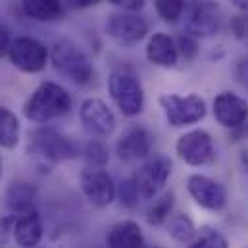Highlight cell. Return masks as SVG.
<instances>
[{
  "mask_svg": "<svg viewBox=\"0 0 248 248\" xmlns=\"http://www.w3.org/2000/svg\"><path fill=\"white\" fill-rule=\"evenodd\" d=\"M108 93L116 108L125 118H137L144 110V89L140 81L127 71H114L108 77Z\"/></svg>",
  "mask_w": 248,
  "mask_h": 248,
  "instance_id": "obj_5",
  "label": "cell"
},
{
  "mask_svg": "<svg viewBox=\"0 0 248 248\" xmlns=\"http://www.w3.org/2000/svg\"><path fill=\"white\" fill-rule=\"evenodd\" d=\"M79 185L94 208H106L116 200L118 186L104 168H85L79 175Z\"/></svg>",
  "mask_w": 248,
  "mask_h": 248,
  "instance_id": "obj_12",
  "label": "cell"
},
{
  "mask_svg": "<svg viewBox=\"0 0 248 248\" xmlns=\"http://www.w3.org/2000/svg\"><path fill=\"white\" fill-rule=\"evenodd\" d=\"M81 154L87 168H106V164L110 162V150L100 139H91L83 146Z\"/></svg>",
  "mask_w": 248,
  "mask_h": 248,
  "instance_id": "obj_24",
  "label": "cell"
},
{
  "mask_svg": "<svg viewBox=\"0 0 248 248\" xmlns=\"http://www.w3.org/2000/svg\"><path fill=\"white\" fill-rule=\"evenodd\" d=\"M233 73H235V79H237L245 89H248V56L237 60L235 67H233Z\"/></svg>",
  "mask_w": 248,
  "mask_h": 248,
  "instance_id": "obj_31",
  "label": "cell"
},
{
  "mask_svg": "<svg viewBox=\"0 0 248 248\" xmlns=\"http://www.w3.org/2000/svg\"><path fill=\"white\" fill-rule=\"evenodd\" d=\"M175 152L181 162L192 168L208 166L216 158L214 139L204 129H190L183 133L175 142Z\"/></svg>",
  "mask_w": 248,
  "mask_h": 248,
  "instance_id": "obj_9",
  "label": "cell"
},
{
  "mask_svg": "<svg viewBox=\"0 0 248 248\" xmlns=\"http://www.w3.org/2000/svg\"><path fill=\"white\" fill-rule=\"evenodd\" d=\"M45 227L43 217L37 212V208L27 210L23 214H16L14 223V239L19 248H37L43 241Z\"/></svg>",
  "mask_w": 248,
  "mask_h": 248,
  "instance_id": "obj_17",
  "label": "cell"
},
{
  "mask_svg": "<svg viewBox=\"0 0 248 248\" xmlns=\"http://www.w3.org/2000/svg\"><path fill=\"white\" fill-rule=\"evenodd\" d=\"M214 118L221 127L237 131L247 124L248 102L243 96H239L231 91L219 93L214 98Z\"/></svg>",
  "mask_w": 248,
  "mask_h": 248,
  "instance_id": "obj_15",
  "label": "cell"
},
{
  "mask_svg": "<svg viewBox=\"0 0 248 248\" xmlns=\"http://www.w3.org/2000/svg\"><path fill=\"white\" fill-rule=\"evenodd\" d=\"M48 62L52 63V67L62 77L69 79L77 87H87L94 81L96 71H94L93 60L89 58V54L81 46H77L69 39L56 41L52 45Z\"/></svg>",
  "mask_w": 248,
  "mask_h": 248,
  "instance_id": "obj_3",
  "label": "cell"
},
{
  "mask_svg": "<svg viewBox=\"0 0 248 248\" xmlns=\"http://www.w3.org/2000/svg\"><path fill=\"white\" fill-rule=\"evenodd\" d=\"M71 8H77V10H87V8H93L96 6L100 0H65Z\"/></svg>",
  "mask_w": 248,
  "mask_h": 248,
  "instance_id": "obj_34",
  "label": "cell"
},
{
  "mask_svg": "<svg viewBox=\"0 0 248 248\" xmlns=\"http://www.w3.org/2000/svg\"><path fill=\"white\" fill-rule=\"evenodd\" d=\"M25 17L39 23H54L63 17V0H19Z\"/></svg>",
  "mask_w": 248,
  "mask_h": 248,
  "instance_id": "obj_20",
  "label": "cell"
},
{
  "mask_svg": "<svg viewBox=\"0 0 248 248\" xmlns=\"http://www.w3.org/2000/svg\"><path fill=\"white\" fill-rule=\"evenodd\" d=\"M71 104H73V100L65 87L54 83V81H45L25 100L23 116L31 124L46 125L52 120L65 116L71 110Z\"/></svg>",
  "mask_w": 248,
  "mask_h": 248,
  "instance_id": "obj_1",
  "label": "cell"
},
{
  "mask_svg": "<svg viewBox=\"0 0 248 248\" xmlns=\"http://www.w3.org/2000/svg\"><path fill=\"white\" fill-rule=\"evenodd\" d=\"M116 154L122 162H137L150 156L152 154L150 131L140 124L127 125L116 142Z\"/></svg>",
  "mask_w": 248,
  "mask_h": 248,
  "instance_id": "obj_14",
  "label": "cell"
},
{
  "mask_svg": "<svg viewBox=\"0 0 248 248\" xmlns=\"http://www.w3.org/2000/svg\"><path fill=\"white\" fill-rule=\"evenodd\" d=\"M27 154L39 164V166H54L60 162L75 160L79 154V146L65 137L63 133L39 125L37 129L29 131V140H27Z\"/></svg>",
  "mask_w": 248,
  "mask_h": 248,
  "instance_id": "obj_2",
  "label": "cell"
},
{
  "mask_svg": "<svg viewBox=\"0 0 248 248\" xmlns=\"http://www.w3.org/2000/svg\"><path fill=\"white\" fill-rule=\"evenodd\" d=\"M171 171H173V164L166 154L156 152L146 156L139 171L133 175L135 183L139 186L140 198L152 200L154 196H158L160 190L166 186L168 179L171 177Z\"/></svg>",
  "mask_w": 248,
  "mask_h": 248,
  "instance_id": "obj_8",
  "label": "cell"
},
{
  "mask_svg": "<svg viewBox=\"0 0 248 248\" xmlns=\"http://www.w3.org/2000/svg\"><path fill=\"white\" fill-rule=\"evenodd\" d=\"M185 33L194 39H206L221 29V8L214 0H194L185 10Z\"/></svg>",
  "mask_w": 248,
  "mask_h": 248,
  "instance_id": "obj_10",
  "label": "cell"
},
{
  "mask_svg": "<svg viewBox=\"0 0 248 248\" xmlns=\"http://www.w3.org/2000/svg\"><path fill=\"white\" fill-rule=\"evenodd\" d=\"M144 56L152 65L158 67H175L179 63V48L171 35L168 33H154L148 37L144 46Z\"/></svg>",
  "mask_w": 248,
  "mask_h": 248,
  "instance_id": "obj_16",
  "label": "cell"
},
{
  "mask_svg": "<svg viewBox=\"0 0 248 248\" xmlns=\"http://www.w3.org/2000/svg\"><path fill=\"white\" fill-rule=\"evenodd\" d=\"M154 10L166 23H177L186 10V0H154Z\"/></svg>",
  "mask_w": 248,
  "mask_h": 248,
  "instance_id": "obj_26",
  "label": "cell"
},
{
  "mask_svg": "<svg viewBox=\"0 0 248 248\" xmlns=\"http://www.w3.org/2000/svg\"><path fill=\"white\" fill-rule=\"evenodd\" d=\"M79 122L91 139H106L116 131V116L102 98H85L79 106Z\"/></svg>",
  "mask_w": 248,
  "mask_h": 248,
  "instance_id": "obj_11",
  "label": "cell"
},
{
  "mask_svg": "<svg viewBox=\"0 0 248 248\" xmlns=\"http://www.w3.org/2000/svg\"><path fill=\"white\" fill-rule=\"evenodd\" d=\"M12 35H10V29L6 25H0V58L8 56V50H10V45H12Z\"/></svg>",
  "mask_w": 248,
  "mask_h": 248,
  "instance_id": "obj_33",
  "label": "cell"
},
{
  "mask_svg": "<svg viewBox=\"0 0 248 248\" xmlns=\"http://www.w3.org/2000/svg\"><path fill=\"white\" fill-rule=\"evenodd\" d=\"M0 179H2V158H0Z\"/></svg>",
  "mask_w": 248,
  "mask_h": 248,
  "instance_id": "obj_38",
  "label": "cell"
},
{
  "mask_svg": "<svg viewBox=\"0 0 248 248\" xmlns=\"http://www.w3.org/2000/svg\"><path fill=\"white\" fill-rule=\"evenodd\" d=\"M50 50L46 45L31 35H19L12 39L8 58L10 63L23 73H41L48 65Z\"/></svg>",
  "mask_w": 248,
  "mask_h": 248,
  "instance_id": "obj_7",
  "label": "cell"
},
{
  "mask_svg": "<svg viewBox=\"0 0 248 248\" xmlns=\"http://www.w3.org/2000/svg\"><path fill=\"white\" fill-rule=\"evenodd\" d=\"M37 202V186L31 181L16 179L6 188V206L12 214H23L33 210Z\"/></svg>",
  "mask_w": 248,
  "mask_h": 248,
  "instance_id": "obj_19",
  "label": "cell"
},
{
  "mask_svg": "<svg viewBox=\"0 0 248 248\" xmlns=\"http://www.w3.org/2000/svg\"><path fill=\"white\" fill-rule=\"evenodd\" d=\"M14 223H16V214L0 217V248L10 241V237H14Z\"/></svg>",
  "mask_w": 248,
  "mask_h": 248,
  "instance_id": "obj_30",
  "label": "cell"
},
{
  "mask_svg": "<svg viewBox=\"0 0 248 248\" xmlns=\"http://www.w3.org/2000/svg\"><path fill=\"white\" fill-rule=\"evenodd\" d=\"M116 196H120V202H122V206L124 208H135L137 204H139V198H140V194H139V186L135 183V177H127L124 179L120 186H118V192H116Z\"/></svg>",
  "mask_w": 248,
  "mask_h": 248,
  "instance_id": "obj_27",
  "label": "cell"
},
{
  "mask_svg": "<svg viewBox=\"0 0 248 248\" xmlns=\"http://www.w3.org/2000/svg\"><path fill=\"white\" fill-rule=\"evenodd\" d=\"M241 158H243V164H245V168H247V171H248V150L243 152V156H241Z\"/></svg>",
  "mask_w": 248,
  "mask_h": 248,
  "instance_id": "obj_36",
  "label": "cell"
},
{
  "mask_svg": "<svg viewBox=\"0 0 248 248\" xmlns=\"http://www.w3.org/2000/svg\"><path fill=\"white\" fill-rule=\"evenodd\" d=\"M106 247L108 248H146V241L142 235V229L137 221L124 219L110 227L106 235Z\"/></svg>",
  "mask_w": 248,
  "mask_h": 248,
  "instance_id": "obj_18",
  "label": "cell"
},
{
  "mask_svg": "<svg viewBox=\"0 0 248 248\" xmlns=\"http://www.w3.org/2000/svg\"><path fill=\"white\" fill-rule=\"evenodd\" d=\"M166 227L170 237L181 245H188L196 237V227L186 214H171L166 221Z\"/></svg>",
  "mask_w": 248,
  "mask_h": 248,
  "instance_id": "obj_23",
  "label": "cell"
},
{
  "mask_svg": "<svg viewBox=\"0 0 248 248\" xmlns=\"http://www.w3.org/2000/svg\"><path fill=\"white\" fill-rule=\"evenodd\" d=\"M175 43H177V48H179V58H183L186 62L194 60V56L198 54V39H194L188 33H183L175 39Z\"/></svg>",
  "mask_w": 248,
  "mask_h": 248,
  "instance_id": "obj_28",
  "label": "cell"
},
{
  "mask_svg": "<svg viewBox=\"0 0 248 248\" xmlns=\"http://www.w3.org/2000/svg\"><path fill=\"white\" fill-rule=\"evenodd\" d=\"M239 12H248V0H229Z\"/></svg>",
  "mask_w": 248,
  "mask_h": 248,
  "instance_id": "obj_35",
  "label": "cell"
},
{
  "mask_svg": "<svg viewBox=\"0 0 248 248\" xmlns=\"http://www.w3.org/2000/svg\"><path fill=\"white\" fill-rule=\"evenodd\" d=\"M146 0H108V4L116 6L118 10H125V12H139L144 8Z\"/></svg>",
  "mask_w": 248,
  "mask_h": 248,
  "instance_id": "obj_32",
  "label": "cell"
},
{
  "mask_svg": "<svg viewBox=\"0 0 248 248\" xmlns=\"http://www.w3.org/2000/svg\"><path fill=\"white\" fill-rule=\"evenodd\" d=\"M229 27H231L233 35H235L239 41L248 43V12H241L239 16L231 17Z\"/></svg>",
  "mask_w": 248,
  "mask_h": 248,
  "instance_id": "obj_29",
  "label": "cell"
},
{
  "mask_svg": "<svg viewBox=\"0 0 248 248\" xmlns=\"http://www.w3.org/2000/svg\"><path fill=\"white\" fill-rule=\"evenodd\" d=\"M19 133L21 125L17 116L10 108L0 106V148H16L19 142Z\"/></svg>",
  "mask_w": 248,
  "mask_h": 248,
  "instance_id": "obj_21",
  "label": "cell"
},
{
  "mask_svg": "<svg viewBox=\"0 0 248 248\" xmlns=\"http://www.w3.org/2000/svg\"><path fill=\"white\" fill-rule=\"evenodd\" d=\"M186 248H229V241L221 231L204 227L196 231V237L188 243Z\"/></svg>",
  "mask_w": 248,
  "mask_h": 248,
  "instance_id": "obj_25",
  "label": "cell"
},
{
  "mask_svg": "<svg viewBox=\"0 0 248 248\" xmlns=\"http://www.w3.org/2000/svg\"><path fill=\"white\" fill-rule=\"evenodd\" d=\"M158 102L166 122L171 127H188V125L198 124L206 118V112H208L206 100L194 93L190 94L168 93V94H162Z\"/></svg>",
  "mask_w": 248,
  "mask_h": 248,
  "instance_id": "obj_4",
  "label": "cell"
},
{
  "mask_svg": "<svg viewBox=\"0 0 248 248\" xmlns=\"http://www.w3.org/2000/svg\"><path fill=\"white\" fill-rule=\"evenodd\" d=\"M104 33L116 45L131 48L148 35V21L139 12H112L104 21Z\"/></svg>",
  "mask_w": 248,
  "mask_h": 248,
  "instance_id": "obj_6",
  "label": "cell"
},
{
  "mask_svg": "<svg viewBox=\"0 0 248 248\" xmlns=\"http://www.w3.org/2000/svg\"><path fill=\"white\" fill-rule=\"evenodd\" d=\"M173 206H175V194H173V190H166L164 194L154 196V202L146 210V221H148V225H154V227L164 225L168 221V217L171 216Z\"/></svg>",
  "mask_w": 248,
  "mask_h": 248,
  "instance_id": "obj_22",
  "label": "cell"
},
{
  "mask_svg": "<svg viewBox=\"0 0 248 248\" xmlns=\"http://www.w3.org/2000/svg\"><path fill=\"white\" fill-rule=\"evenodd\" d=\"M146 248H162L160 245H150V247H146Z\"/></svg>",
  "mask_w": 248,
  "mask_h": 248,
  "instance_id": "obj_37",
  "label": "cell"
},
{
  "mask_svg": "<svg viewBox=\"0 0 248 248\" xmlns=\"http://www.w3.org/2000/svg\"><path fill=\"white\" fill-rule=\"evenodd\" d=\"M186 190L190 198L208 212H221L229 200L225 186L202 173H192L186 177Z\"/></svg>",
  "mask_w": 248,
  "mask_h": 248,
  "instance_id": "obj_13",
  "label": "cell"
}]
</instances>
